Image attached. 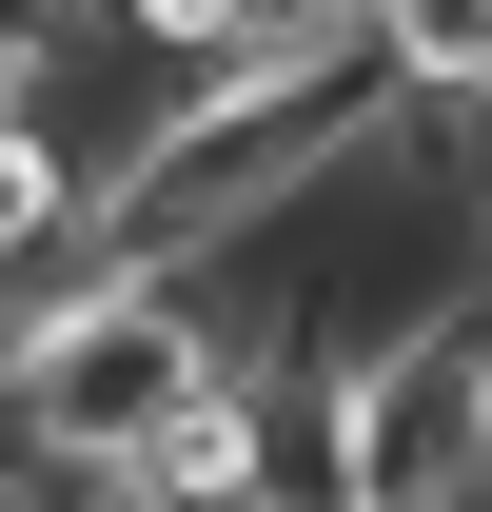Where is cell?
<instances>
[{"label":"cell","instance_id":"5b68a950","mask_svg":"<svg viewBox=\"0 0 492 512\" xmlns=\"http://www.w3.org/2000/svg\"><path fill=\"white\" fill-rule=\"evenodd\" d=\"M315 512H355V493H315Z\"/></svg>","mask_w":492,"mask_h":512},{"label":"cell","instance_id":"277c9868","mask_svg":"<svg viewBox=\"0 0 492 512\" xmlns=\"http://www.w3.org/2000/svg\"><path fill=\"white\" fill-rule=\"evenodd\" d=\"M335 40H374V0H237V79L256 60H335Z\"/></svg>","mask_w":492,"mask_h":512},{"label":"cell","instance_id":"6da1fadb","mask_svg":"<svg viewBox=\"0 0 492 512\" xmlns=\"http://www.w3.org/2000/svg\"><path fill=\"white\" fill-rule=\"evenodd\" d=\"M315 493H355V512H492V296L315 375Z\"/></svg>","mask_w":492,"mask_h":512},{"label":"cell","instance_id":"7a4b0ae2","mask_svg":"<svg viewBox=\"0 0 492 512\" xmlns=\"http://www.w3.org/2000/svg\"><path fill=\"white\" fill-rule=\"evenodd\" d=\"M119 512H315V493L276 473V414H256V394H217L158 473H119Z\"/></svg>","mask_w":492,"mask_h":512},{"label":"cell","instance_id":"3957f363","mask_svg":"<svg viewBox=\"0 0 492 512\" xmlns=\"http://www.w3.org/2000/svg\"><path fill=\"white\" fill-rule=\"evenodd\" d=\"M60 256H99V197L40 119H0V276H60Z\"/></svg>","mask_w":492,"mask_h":512}]
</instances>
